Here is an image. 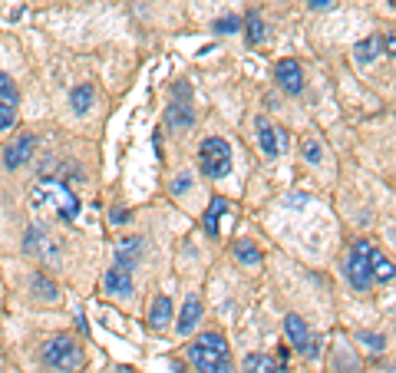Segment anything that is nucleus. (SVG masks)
Returning a JSON list of instances; mask_svg holds the SVG:
<instances>
[{
	"instance_id": "nucleus-21",
	"label": "nucleus",
	"mask_w": 396,
	"mask_h": 373,
	"mask_svg": "<svg viewBox=\"0 0 396 373\" xmlns=\"http://www.w3.org/2000/svg\"><path fill=\"white\" fill-rule=\"evenodd\" d=\"M224 212H228V201H224V199H211L208 212H205V231H208L211 238L218 235V222H222Z\"/></svg>"
},
{
	"instance_id": "nucleus-14",
	"label": "nucleus",
	"mask_w": 396,
	"mask_h": 373,
	"mask_svg": "<svg viewBox=\"0 0 396 373\" xmlns=\"http://www.w3.org/2000/svg\"><path fill=\"white\" fill-rule=\"evenodd\" d=\"M169 321H172V298L159 294V298L152 300V311H148V327L152 330H165Z\"/></svg>"
},
{
	"instance_id": "nucleus-8",
	"label": "nucleus",
	"mask_w": 396,
	"mask_h": 373,
	"mask_svg": "<svg viewBox=\"0 0 396 373\" xmlns=\"http://www.w3.org/2000/svg\"><path fill=\"white\" fill-rule=\"evenodd\" d=\"M33 149H37V136H33V132H24L10 149L3 152V165H7L10 172L13 169H20V165H26V162L33 159Z\"/></svg>"
},
{
	"instance_id": "nucleus-27",
	"label": "nucleus",
	"mask_w": 396,
	"mask_h": 373,
	"mask_svg": "<svg viewBox=\"0 0 396 373\" xmlns=\"http://www.w3.org/2000/svg\"><path fill=\"white\" fill-rule=\"evenodd\" d=\"M238 26H241L238 17H222V20H215V30H218V33H235Z\"/></svg>"
},
{
	"instance_id": "nucleus-15",
	"label": "nucleus",
	"mask_w": 396,
	"mask_h": 373,
	"mask_svg": "<svg viewBox=\"0 0 396 373\" xmlns=\"http://www.w3.org/2000/svg\"><path fill=\"white\" fill-rule=\"evenodd\" d=\"M198 321H201V300H198L195 294H192V298L185 300L182 314H178V334H192Z\"/></svg>"
},
{
	"instance_id": "nucleus-18",
	"label": "nucleus",
	"mask_w": 396,
	"mask_h": 373,
	"mask_svg": "<svg viewBox=\"0 0 396 373\" xmlns=\"http://www.w3.org/2000/svg\"><path fill=\"white\" fill-rule=\"evenodd\" d=\"M93 100H96V89H93V83H79V86L70 93V106H73V112H89L93 109Z\"/></svg>"
},
{
	"instance_id": "nucleus-16",
	"label": "nucleus",
	"mask_w": 396,
	"mask_h": 373,
	"mask_svg": "<svg viewBox=\"0 0 396 373\" xmlns=\"http://www.w3.org/2000/svg\"><path fill=\"white\" fill-rule=\"evenodd\" d=\"M30 287H33V294H37V298H43L47 304H56V300H60V287L53 284V281H50L43 271H37L33 277H30Z\"/></svg>"
},
{
	"instance_id": "nucleus-1",
	"label": "nucleus",
	"mask_w": 396,
	"mask_h": 373,
	"mask_svg": "<svg viewBox=\"0 0 396 373\" xmlns=\"http://www.w3.org/2000/svg\"><path fill=\"white\" fill-rule=\"evenodd\" d=\"M30 201H33V208H53L60 222H76V215H79V199L73 195V188L56 178H43L30 192Z\"/></svg>"
},
{
	"instance_id": "nucleus-11",
	"label": "nucleus",
	"mask_w": 396,
	"mask_h": 373,
	"mask_svg": "<svg viewBox=\"0 0 396 373\" xmlns=\"http://www.w3.org/2000/svg\"><path fill=\"white\" fill-rule=\"evenodd\" d=\"M102 287L106 294H119V298H129L132 294V271H123V268H109L106 277H102Z\"/></svg>"
},
{
	"instance_id": "nucleus-7",
	"label": "nucleus",
	"mask_w": 396,
	"mask_h": 373,
	"mask_svg": "<svg viewBox=\"0 0 396 373\" xmlns=\"http://www.w3.org/2000/svg\"><path fill=\"white\" fill-rule=\"evenodd\" d=\"M274 79H277V86L284 89V93H291V96H297V93L304 89V73H300V63L297 60L277 63V66H274Z\"/></svg>"
},
{
	"instance_id": "nucleus-3",
	"label": "nucleus",
	"mask_w": 396,
	"mask_h": 373,
	"mask_svg": "<svg viewBox=\"0 0 396 373\" xmlns=\"http://www.w3.org/2000/svg\"><path fill=\"white\" fill-rule=\"evenodd\" d=\"M40 360L47 363L50 370H60V373H76L83 367V347L76 344L73 337L56 334L50 337L47 344L40 347Z\"/></svg>"
},
{
	"instance_id": "nucleus-22",
	"label": "nucleus",
	"mask_w": 396,
	"mask_h": 373,
	"mask_svg": "<svg viewBox=\"0 0 396 373\" xmlns=\"http://www.w3.org/2000/svg\"><path fill=\"white\" fill-rule=\"evenodd\" d=\"M0 102L10 106V109H17V102H20V93H17V86H13V79L7 73H0Z\"/></svg>"
},
{
	"instance_id": "nucleus-31",
	"label": "nucleus",
	"mask_w": 396,
	"mask_h": 373,
	"mask_svg": "<svg viewBox=\"0 0 396 373\" xmlns=\"http://www.w3.org/2000/svg\"><path fill=\"white\" fill-rule=\"evenodd\" d=\"M307 3L314 7V10H327V7H330L334 0H307Z\"/></svg>"
},
{
	"instance_id": "nucleus-28",
	"label": "nucleus",
	"mask_w": 396,
	"mask_h": 373,
	"mask_svg": "<svg viewBox=\"0 0 396 373\" xmlns=\"http://www.w3.org/2000/svg\"><path fill=\"white\" fill-rule=\"evenodd\" d=\"M13 123H17V109H10V106H3V102H0V132H3V129H10Z\"/></svg>"
},
{
	"instance_id": "nucleus-25",
	"label": "nucleus",
	"mask_w": 396,
	"mask_h": 373,
	"mask_svg": "<svg viewBox=\"0 0 396 373\" xmlns=\"http://www.w3.org/2000/svg\"><path fill=\"white\" fill-rule=\"evenodd\" d=\"M300 152H304V159H307V162H321L323 159V149H321V142H317V139H304Z\"/></svg>"
},
{
	"instance_id": "nucleus-23",
	"label": "nucleus",
	"mask_w": 396,
	"mask_h": 373,
	"mask_svg": "<svg viewBox=\"0 0 396 373\" xmlns=\"http://www.w3.org/2000/svg\"><path fill=\"white\" fill-rule=\"evenodd\" d=\"M247 43H251V47H258L261 40H264V20H261V13H247Z\"/></svg>"
},
{
	"instance_id": "nucleus-5",
	"label": "nucleus",
	"mask_w": 396,
	"mask_h": 373,
	"mask_svg": "<svg viewBox=\"0 0 396 373\" xmlns=\"http://www.w3.org/2000/svg\"><path fill=\"white\" fill-rule=\"evenodd\" d=\"M198 162H201V175H208V178H224V175L231 172V146L218 136L205 139L201 149H198Z\"/></svg>"
},
{
	"instance_id": "nucleus-6",
	"label": "nucleus",
	"mask_w": 396,
	"mask_h": 373,
	"mask_svg": "<svg viewBox=\"0 0 396 373\" xmlns=\"http://www.w3.org/2000/svg\"><path fill=\"white\" fill-rule=\"evenodd\" d=\"M24 248H26V254H33L40 261H60V241L50 235L43 224H33V228L26 231Z\"/></svg>"
},
{
	"instance_id": "nucleus-19",
	"label": "nucleus",
	"mask_w": 396,
	"mask_h": 373,
	"mask_svg": "<svg viewBox=\"0 0 396 373\" xmlns=\"http://www.w3.org/2000/svg\"><path fill=\"white\" fill-rule=\"evenodd\" d=\"M380 50H383V37H367V40H360L357 47H353V60L357 63H373L376 56H380Z\"/></svg>"
},
{
	"instance_id": "nucleus-24",
	"label": "nucleus",
	"mask_w": 396,
	"mask_h": 373,
	"mask_svg": "<svg viewBox=\"0 0 396 373\" xmlns=\"http://www.w3.org/2000/svg\"><path fill=\"white\" fill-rule=\"evenodd\" d=\"M235 258L241 264H261V251L251 241H235Z\"/></svg>"
},
{
	"instance_id": "nucleus-2",
	"label": "nucleus",
	"mask_w": 396,
	"mask_h": 373,
	"mask_svg": "<svg viewBox=\"0 0 396 373\" xmlns=\"http://www.w3.org/2000/svg\"><path fill=\"white\" fill-rule=\"evenodd\" d=\"M188 360L195 363L198 373H231V357H228V344L218 330L201 334L195 344H188Z\"/></svg>"
},
{
	"instance_id": "nucleus-17",
	"label": "nucleus",
	"mask_w": 396,
	"mask_h": 373,
	"mask_svg": "<svg viewBox=\"0 0 396 373\" xmlns=\"http://www.w3.org/2000/svg\"><path fill=\"white\" fill-rule=\"evenodd\" d=\"M241 370L245 373H281V367L268 353H247L245 360H241Z\"/></svg>"
},
{
	"instance_id": "nucleus-30",
	"label": "nucleus",
	"mask_w": 396,
	"mask_h": 373,
	"mask_svg": "<svg viewBox=\"0 0 396 373\" xmlns=\"http://www.w3.org/2000/svg\"><path fill=\"white\" fill-rule=\"evenodd\" d=\"M125 222H129V212H125V208H112L109 224H125Z\"/></svg>"
},
{
	"instance_id": "nucleus-29",
	"label": "nucleus",
	"mask_w": 396,
	"mask_h": 373,
	"mask_svg": "<svg viewBox=\"0 0 396 373\" xmlns=\"http://www.w3.org/2000/svg\"><path fill=\"white\" fill-rule=\"evenodd\" d=\"M188 185H192V178H188V175H178V178H175V185H172V192H175V195H182V192H188Z\"/></svg>"
},
{
	"instance_id": "nucleus-4",
	"label": "nucleus",
	"mask_w": 396,
	"mask_h": 373,
	"mask_svg": "<svg viewBox=\"0 0 396 373\" xmlns=\"http://www.w3.org/2000/svg\"><path fill=\"white\" fill-rule=\"evenodd\" d=\"M373 241L367 238H357L350 251H346V281L357 287V291H370L373 274H370V254H373Z\"/></svg>"
},
{
	"instance_id": "nucleus-10",
	"label": "nucleus",
	"mask_w": 396,
	"mask_h": 373,
	"mask_svg": "<svg viewBox=\"0 0 396 373\" xmlns=\"http://www.w3.org/2000/svg\"><path fill=\"white\" fill-rule=\"evenodd\" d=\"M254 125H258V142H261V149H264V155H277V152H284V132H277L264 116H258L254 119Z\"/></svg>"
},
{
	"instance_id": "nucleus-13",
	"label": "nucleus",
	"mask_w": 396,
	"mask_h": 373,
	"mask_svg": "<svg viewBox=\"0 0 396 373\" xmlns=\"http://www.w3.org/2000/svg\"><path fill=\"white\" fill-rule=\"evenodd\" d=\"M165 119H169L172 129H188V125L195 123V109H192V102H188V100H172V102H169Z\"/></svg>"
},
{
	"instance_id": "nucleus-32",
	"label": "nucleus",
	"mask_w": 396,
	"mask_h": 373,
	"mask_svg": "<svg viewBox=\"0 0 396 373\" xmlns=\"http://www.w3.org/2000/svg\"><path fill=\"white\" fill-rule=\"evenodd\" d=\"M287 205H307V195H300V192H297V195L287 199Z\"/></svg>"
},
{
	"instance_id": "nucleus-9",
	"label": "nucleus",
	"mask_w": 396,
	"mask_h": 373,
	"mask_svg": "<svg viewBox=\"0 0 396 373\" xmlns=\"http://www.w3.org/2000/svg\"><path fill=\"white\" fill-rule=\"evenodd\" d=\"M142 254H146V241H142V238H123V241L116 245V268L132 271V268L142 261Z\"/></svg>"
},
{
	"instance_id": "nucleus-20",
	"label": "nucleus",
	"mask_w": 396,
	"mask_h": 373,
	"mask_svg": "<svg viewBox=\"0 0 396 373\" xmlns=\"http://www.w3.org/2000/svg\"><path fill=\"white\" fill-rule=\"evenodd\" d=\"M370 274H373V281L390 284V281H393V261H390L386 254H380V251H373L370 254Z\"/></svg>"
},
{
	"instance_id": "nucleus-26",
	"label": "nucleus",
	"mask_w": 396,
	"mask_h": 373,
	"mask_svg": "<svg viewBox=\"0 0 396 373\" xmlns=\"http://www.w3.org/2000/svg\"><path fill=\"white\" fill-rule=\"evenodd\" d=\"M357 340L360 344H367L370 350H383L386 347V340L380 334H370V330H357Z\"/></svg>"
},
{
	"instance_id": "nucleus-12",
	"label": "nucleus",
	"mask_w": 396,
	"mask_h": 373,
	"mask_svg": "<svg viewBox=\"0 0 396 373\" xmlns=\"http://www.w3.org/2000/svg\"><path fill=\"white\" fill-rule=\"evenodd\" d=\"M284 330H287V337H291V344H294L300 353H304V350L310 347V340H314V334L307 330V323L300 321L297 314H287L284 317Z\"/></svg>"
},
{
	"instance_id": "nucleus-33",
	"label": "nucleus",
	"mask_w": 396,
	"mask_h": 373,
	"mask_svg": "<svg viewBox=\"0 0 396 373\" xmlns=\"http://www.w3.org/2000/svg\"><path fill=\"white\" fill-rule=\"evenodd\" d=\"M76 327H79L83 334H86V330H89V327H86V317H83V314H76Z\"/></svg>"
}]
</instances>
